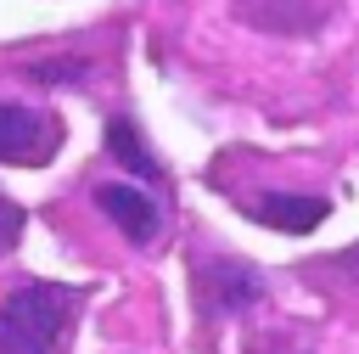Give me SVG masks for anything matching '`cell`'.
<instances>
[{
    "label": "cell",
    "instance_id": "3957f363",
    "mask_svg": "<svg viewBox=\"0 0 359 354\" xmlns=\"http://www.w3.org/2000/svg\"><path fill=\"white\" fill-rule=\"evenodd\" d=\"M95 208L129 236V242H157V230H163V214H157V202L140 191V185H95Z\"/></svg>",
    "mask_w": 359,
    "mask_h": 354
},
{
    "label": "cell",
    "instance_id": "8992f818",
    "mask_svg": "<svg viewBox=\"0 0 359 354\" xmlns=\"http://www.w3.org/2000/svg\"><path fill=\"white\" fill-rule=\"evenodd\" d=\"M17 230H22V208H17V202H6V197H0V253H6V247H11V242H17Z\"/></svg>",
    "mask_w": 359,
    "mask_h": 354
},
{
    "label": "cell",
    "instance_id": "7a4b0ae2",
    "mask_svg": "<svg viewBox=\"0 0 359 354\" xmlns=\"http://www.w3.org/2000/svg\"><path fill=\"white\" fill-rule=\"evenodd\" d=\"M56 146V124L22 101H0V163H45Z\"/></svg>",
    "mask_w": 359,
    "mask_h": 354
},
{
    "label": "cell",
    "instance_id": "5b68a950",
    "mask_svg": "<svg viewBox=\"0 0 359 354\" xmlns=\"http://www.w3.org/2000/svg\"><path fill=\"white\" fill-rule=\"evenodd\" d=\"M107 152H112L129 174H140V180H157V174H163V169H157V157L146 152V140L135 135V124H129V118H112V124H107Z\"/></svg>",
    "mask_w": 359,
    "mask_h": 354
},
{
    "label": "cell",
    "instance_id": "6da1fadb",
    "mask_svg": "<svg viewBox=\"0 0 359 354\" xmlns=\"http://www.w3.org/2000/svg\"><path fill=\"white\" fill-rule=\"evenodd\" d=\"M73 315V292L56 281H22L0 303V354H50Z\"/></svg>",
    "mask_w": 359,
    "mask_h": 354
},
{
    "label": "cell",
    "instance_id": "277c9868",
    "mask_svg": "<svg viewBox=\"0 0 359 354\" xmlns=\"http://www.w3.org/2000/svg\"><path fill=\"white\" fill-rule=\"evenodd\" d=\"M258 225H269V230H292V236H303V230H314L320 219H325V197H292V191H264V197H252V202H241Z\"/></svg>",
    "mask_w": 359,
    "mask_h": 354
}]
</instances>
